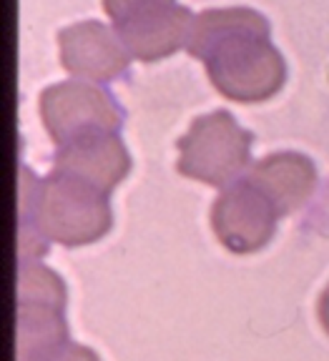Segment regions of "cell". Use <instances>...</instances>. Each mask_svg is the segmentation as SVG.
I'll return each mask as SVG.
<instances>
[{
    "instance_id": "cell-3",
    "label": "cell",
    "mask_w": 329,
    "mask_h": 361,
    "mask_svg": "<svg viewBox=\"0 0 329 361\" xmlns=\"http://www.w3.org/2000/svg\"><path fill=\"white\" fill-rule=\"evenodd\" d=\"M204 66L211 85L237 103L269 101L287 80V63L264 35H241L216 45Z\"/></svg>"
},
{
    "instance_id": "cell-9",
    "label": "cell",
    "mask_w": 329,
    "mask_h": 361,
    "mask_svg": "<svg viewBox=\"0 0 329 361\" xmlns=\"http://www.w3.org/2000/svg\"><path fill=\"white\" fill-rule=\"evenodd\" d=\"M264 196L272 201L279 216L294 214L317 191V169L306 156L294 151H279L259 158L246 173Z\"/></svg>"
},
{
    "instance_id": "cell-1",
    "label": "cell",
    "mask_w": 329,
    "mask_h": 361,
    "mask_svg": "<svg viewBox=\"0 0 329 361\" xmlns=\"http://www.w3.org/2000/svg\"><path fill=\"white\" fill-rule=\"evenodd\" d=\"M18 224H30L46 241L85 246L111 231L114 211L106 193L56 171L38 178L28 166L18 171Z\"/></svg>"
},
{
    "instance_id": "cell-14",
    "label": "cell",
    "mask_w": 329,
    "mask_h": 361,
    "mask_svg": "<svg viewBox=\"0 0 329 361\" xmlns=\"http://www.w3.org/2000/svg\"><path fill=\"white\" fill-rule=\"evenodd\" d=\"M46 361H101V359H98L96 351H91L88 346H80V344L68 341V344L61 346L53 356H48Z\"/></svg>"
},
{
    "instance_id": "cell-4",
    "label": "cell",
    "mask_w": 329,
    "mask_h": 361,
    "mask_svg": "<svg viewBox=\"0 0 329 361\" xmlns=\"http://www.w3.org/2000/svg\"><path fill=\"white\" fill-rule=\"evenodd\" d=\"M40 118L56 146L85 135L119 133L124 108L103 85L88 80H63L40 93Z\"/></svg>"
},
{
    "instance_id": "cell-5",
    "label": "cell",
    "mask_w": 329,
    "mask_h": 361,
    "mask_svg": "<svg viewBox=\"0 0 329 361\" xmlns=\"http://www.w3.org/2000/svg\"><path fill=\"white\" fill-rule=\"evenodd\" d=\"M279 214L246 178L227 186L211 206V228L234 254H254L272 241Z\"/></svg>"
},
{
    "instance_id": "cell-7",
    "label": "cell",
    "mask_w": 329,
    "mask_h": 361,
    "mask_svg": "<svg viewBox=\"0 0 329 361\" xmlns=\"http://www.w3.org/2000/svg\"><path fill=\"white\" fill-rule=\"evenodd\" d=\"M53 171L76 178L101 193H111L131 171V156L119 133L85 135L58 146Z\"/></svg>"
},
{
    "instance_id": "cell-15",
    "label": "cell",
    "mask_w": 329,
    "mask_h": 361,
    "mask_svg": "<svg viewBox=\"0 0 329 361\" xmlns=\"http://www.w3.org/2000/svg\"><path fill=\"white\" fill-rule=\"evenodd\" d=\"M319 322H322L324 331L329 334V286L324 288L322 299H319Z\"/></svg>"
},
{
    "instance_id": "cell-11",
    "label": "cell",
    "mask_w": 329,
    "mask_h": 361,
    "mask_svg": "<svg viewBox=\"0 0 329 361\" xmlns=\"http://www.w3.org/2000/svg\"><path fill=\"white\" fill-rule=\"evenodd\" d=\"M71 341L61 309L18 306L16 309V361H46Z\"/></svg>"
},
{
    "instance_id": "cell-8",
    "label": "cell",
    "mask_w": 329,
    "mask_h": 361,
    "mask_svg": "<svg viewBox=\"0 0 329 361\" xmlns=\"http://www.w3.org/2000/svg\"><path fill=\"white\" fill-rule=\"evenodd\" d=\"M193 13L177 3V6L159 8L131 20L116 23L114 28L128 51L131 61L156 63L174 56L179 48H186Z\"/></svg>"
},
{
    "instance_id": "cell-12",
    "label": "cell",
    "mask_w": 329,
    "mask_h": 361,
    "mask_svg": "<svg viewBox=\"0 0 329 361\" xmlns=\"http://www.w3.org/2000/svg\"><path fill=\"white\" fill-rule=\"evenodd\" d=\"M16 301L18 306H51V309L63 311L66 309V283L56 271H51L40 261L18 264Z\"/></svg>"
},
{
    "instance_id": "cell-13",
    "label": "cell",
    "mask_w": 329,
    "mask_h": 361,
    "mask_svg": "<svg viewBox=\"0 0 329 361\" xmlns=\"http://www.w3.org/2000/svg\"><path fill=\"white\" fill-rule=\"evenodd\" d=\"M169 6H177V0H103V8H106L108 18L114 20V25Z\"/></svg>"
},
{
    "instance_id": "cell-2",
    "label": "cell",
    "mask_w": 329,
    "mask_h": 361,
    "mask_svg": "<svg viewBox=\"0 0 329 361\" xmlns=\"http://www.w3.org/2000/svg\"><path fill=\"white\" fill-rule=\"evenodd\" d=\"M179 173L206 186L227 188L251 161V133L234 121L229 111L199 116L177 143Z\"/></svg>"
},
{
    "instance_id": "cell-6",
    "label": "cell",
    "mask_w": 329,
    "mask_h": 361,
    "mask_svg": "<svg viewBox=\"0 0 329 361\" xmlns=\"http://www.w3.org/2000/svg\"><path fill=\"white\" fill-rule=\"evenodd\" d=\"M58 53L63 68L76 80L108 83L128 71L131 56L116 28L101 20H80L58 33Z\"/></svg>"
},
{
    "instance_id": "cell-10",
    "label": "cell",
    "mask_w": 329,
    "mask_h": 361,
    "mask_svg": "<svg viewBox=\"0 0 329 361\" xmlns=\"http://www.w3.org/2000/svg\"><path fill=\"white\" fill-rule=\"evenodd\" d=\"M241 35H272L267 16H261L254 8H211L199 16H193L191 30H189L186 51L189 56L204 61L216 45L227 40L241 38Z\"/></svg>"
}]
</instances>
